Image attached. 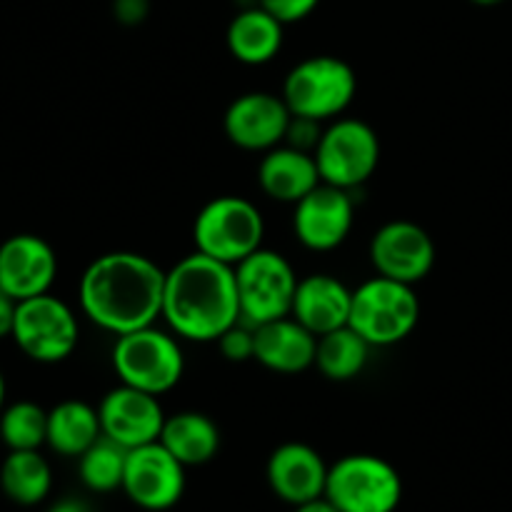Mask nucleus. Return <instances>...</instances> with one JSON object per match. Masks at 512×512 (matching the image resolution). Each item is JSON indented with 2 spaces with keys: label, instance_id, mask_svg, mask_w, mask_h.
<instances>
[{
  "label": "nucleus",
  "instance_id": "f257e3e1",
  "mask_svg": "<svg viewBox=\"0 0 512 512\" xmlns=\"http://www.w3.org/2000/svg\"><path fill=\"white\" fill-rule=\"evenodd\" d=\"M163 290L165 270L153 258L115 250L83 270L78 300L90 323L118 338L163 318Z\"/></svg>",
  "mask_w": 512,
  "mask_h": 512
},
{
  "label": "nucleus",
  "instance_id": "f03ea898",
  "mask_svg": "<svg viewBox=\"0 0 512 512\" xmlns=\"http://www.w3.org/2000/svg\"><path fill=\"white\" fill-rule=\"evenodd\" d=\"M163 320L180 340L218 343L240 323L235 268L203 253H190L165 270Z\"/></svg>",
  "mask_w": 512,
  "mask_h": 512
},
{
  "label": "nucleus",
  "instance_id": "7ed1b4c3",
  "mask_svg": "<svg viewBox=\"0 0 512 512\" xmlns=\"http://www.w3.org/2000/svg\"><path fill=\"white\" fill-rule=\"evenodd\" d=\"M113 370L118 380L150 395H165L183 380L185 355L173 330L155 325L115 338Z\"/></svg>",
  "mask_w": 512,
  "mask_h": 512
},
{
  "label": "nucleus",
  "instance_id": "20e7f679",
  "mask_svg": "<svg viewBox=\"0 0 512 512\" xmlns=\"http://www.w3.org/2000/svg\"><path fill=\"white\" fill-rule=\"evenodd\" d=\"M193 240L198 253L235 268L248 255L263 248V213L253 200L240 195H218L195 215Z\"/></svg>",
  "mask_w": 512,
  "mask_h": 512
},
{
  "label": "nucleus",
  "instance_id": "39448f33",
  "mask_svg": "<svg viewBox=\"0 0 512 512\" xmlns=\"http://www.w3.org/2000/svg\"><path fill=\"white\" fill-rule=\"evenodd\" d=\"M420 323V298L415 285L398 280L375 278L365 280L353 290L350 328L363 335L373 348H390L413 335Z\"/></svg>",
  "mask_w": 512,
  "mask_h": 512
},
{
  "label": "nucleus",
  "instance_id": "423d86ee",
  "mask_svg": "<svg viewBox=\"0 0 512 512\" xmlns=\"http://www.w3.org/2000/svg\"><path fill=\"white\" fill-rule=\"evenodd\" d=\"M358 93V75L338 55H310L290 68L283 83V100L290 113L318 123L335 120L350 108Z\"/></svg>",
  "mask_w": 512,
  "mask_h": 512
},
{
  "label": "nucleus",
  "instance_id": "0eeeda50",
  "mask_svg": "<svg viewBox=\"0 0 512 512\" xmlns=\"http://www.w3.org/2000/svg\"><path fill=\"white\" fill-rule=\"evenodd\" d=\"M325 498L340 512H395L403 500V478L378 455H345L330 465Z\"/></svg>",
  "mask_w": 512,
  "mask_h": 512
},
{
  "label": "nucleus",
  "instance_id": "6e6552de",
  "mask_svg": "<svg viewBox=\"0 0 512 512\" xmlns=\"http://www.w3.org/2000/svg\"><path fill=\"white\" fill-rule=\"evenodd\" d=\"M240 320L253 328L270 320L288 318L293 310L298 275L283 253L270 248L255 250L235 265Z\"/></svg>",
  "mask_w": 512,
  "mask_h": 512
},
{
  "label": "nucleus",
  "instance_id": "1a4fd4ad",
  "mask_svg": "<svg viewBox=\"0 0 512 512\" xmlns=\"http://www.w3.org/2000/svg\"><path fill=\"white\" fill-rule=\"evenodd\" d=\"M25 358L43 365H55L75 353L80 340L78 315L58 295L45 293L20 300L15 308L13 335Z\"/></svg>",
  "mask_w": 512,
  "mask_h": 512
},
{
  "label": "nucleus",
  "instance_id": "9d476101",
  "mask_svg": "<svg viewBox=\"0 0 512 512\" xmlns=\"http://www.w3.org/2000/svg\"><path fill=\"white\" fill-rule=\"evenodd\" d=\"M320 180L343 190L368 183L380 165V138L365 120L335 118L315 148Z\"/></svg>",
  "mask_w": 512,
  "mask_h": 512
},
{
  "label": "nucleus",
  "instance_id": "9b49d317",
  "mask_svg": "<svg viewBox=\"0 0 512 512\" xmlns=\"http://www.w3.org/2000/svg\"><path fill=\"white\" fill-rule=\"evenodd\" d=\"M123 490L138 508L163 512L175 508L185 493V465L160 440L128 450Z\"/></svg>",
  "mask_w": 512,
  "mask_h": 512
},
{
  "label": "nucleus",
  "instance_id": "f8f14e48",
  "mask_svg": "<svg viewBox=\"0 0 512 512\" xmlns=\"http://www.w3.org/2000/svg\"><path fill=\"white\" fill-rule=\"evenodd\" d=\"M435 258L438 250L433 238L413 220H390L375 230L370 240V263L375 273L398 283L415 285L428 278Z\"/></svg>",
  "mask_w": 512,
  "mask_h": 512
},
{
  "label": "nucleus",
  "instance_id": "ddd939ff",
  "mask_svg": "<svg viewBox=\"0 0 512 512\" xmlns=\"http://www.w3.org/2000/svg\"><path fill=\"white\" fill-rule=\"evenodd\" d=\"M293 113L283 95L250 90L238 95L223 115V130L230 143L248 153H268L285 143Z\"/></svg>",
  "mask_w": 512,
  "mask_h": 512
},
{
  "label": "nucleus",
  "instance_id": "4468645a",
  "mask_svg": "<svg viewBox=\"0 0 512 512\" xmlns=\"http://www.w3.org/2000/svg\"><path fill=\"white\" fill-rule=\"evenodd\" d=\"M355 223V203L350 190L320 183L295 203L293 230L300 245L313 253H330L348 240Z\"/></svg>",
  "mask_w": 512,
  "mask_h": 512
},
{
  "label": "nucleus",
  "instance_id": "2eb2a0df",
  "mask_svg": "<svg viewBox=\"0 0 512 512\" xmlns=\"http://www.w3.org/2000/svg\"><path fill=\"white\" fill-rule=\"evenodd\" d=\"M98 415L105 438L123 445L125 450L160 440L165 418H168L163 413L158 395H150L145 390L130 388L123 383L105 393V398L98 405Z\"/></svg>",
  "mask_w": 512,
  "mask_h": 512
},
{
  "label": "nucleus",
  "instance_id": "dca6fc26",
  "mask_svg": "<svg viewBox=\"0 0 512 512\" xmlns=\"http://www.w3.org/2000/svg\"><path fill=\"white\" fill-rule=\"evenodd\" d=\"M55 278L58 255L45 238L18 233L0 243V290L15 303L50 293Z\"/></svg>",
  "mask_w": 512,
  "mask_h": 512
},
{
  "label": "nucleus",
  "instance_id": "f3484780",
  "mask_svg": "<svg viewBox=\"0 0 512 512\" xmlns=\"http://www.w3.org/2000/svg\"><path fill=\"white\" fill-rule=\"evenodd\" d=\"M328 470L323 455L305 443H283L270 453L268 485L280 500L295 505H303L308 500L323 498L325 485H328Z\"/></svg>",
  "mask_w": 512,
  "mask_h": 512
},
{
  "label": "nucleus",
  "instance_id": "a211bd4d",
  "mask_svg": "<svg viewBox=\"0 0 512 512\" xmlns=\"http://www.w3.org/2000/svg\"><path fill=\"white\" fill-rule=\"evenodd\" d=\"M353 290L330 273H313L298 280L293 298V315L313 335L333 333L350 323Z\"/></svg>",
  "mask_w": 512,
  "mask_h": 512
},
{
  "label": "nucleus",
  "instance_id": "6ab92c4d",
  "mask_svg": "<svg viewBox=\"0 0 512 512\" xmlns=\"http://www.w3.org/2000/svg\"><path fill=\"white\" fill-rule=\"evenodd\" d=\"M315 350H318V335L310 333L293 315L255 328V360L270 373H305L315 365Z\"/></svg>",
  "mask_w": 512,
  "mask_h": 512
},
{
  "label": "nucleus",
  "instance_id": "aec40b11",
  "mask_svg": "<svg viewBox=\"0 0 512 512\" xmlns=\"http://www.w3.org/2000/svg\"><path fill=\"white\" fill-rule=\"evenodd\" d=\"M258 183L268 198L295 205L323 180L313 153L283 143L263 153L258 165Z\"/></svg>",
  "mask_w": 512,
  "mask_h": 512
},
{
  "label": "nucleus",
  "instance_id": "412c9836",
  "mask_svg": "<svg viewBox=\"0 0 512 512\" xmlns=\"http://www.w3.org/2000/svg\"><path fill=\"white\" fill-rule=\"evenodd\" d=\"M285 40V23H280L263 5L253 3L238 10L228 25L225 43L230 55L243 65H265L280 53Z\"/></svg>",
  "mask_w": 512,
  "mask_h": 512
},
{
  "label": "nucleus",
  "instance_id": "4be33fe9",
  "mask_svg": "<svg viewBox=\"0 0 512 512\" xmlns=\"http://www.w3.org/2000/svg\"><path fill=\"white\" fill-rule=\"evenodd\" d=\"M160 443L185 465H205L218 455L220 450V428L210 415L198 410H183L165 418Z\"/></svg>",
  "mask_w": 512,
  "mask_h": 512
},
{
  "label": "nucleus",
  "instance_id": "5701e85b",
  "mask_svg": "<svg viewBox=\"0 0 512 512\" xmlns=\"http://www.w3.org/2000/svg\"><path fill=\"white\" fill-rule=\"evenodd\" d=\"M103 435L100 415L83 400H63L48 410V448L63 458H80Z\"/></svg>",
  "mask_w": 512,
  "mask_h": 512
},
{
  "label": "nucleus",
  "instance_id": "b1692460",
  "mask_svg": "<svg viewBox=\"0 0 512 512\" xmlns=\"http://www.w3.org/2000/svg\"><path fill=\"white\" fill-rule=\"evenodd\" d=\"M53 488V470L40 450H10L0 465V490L15 505L33 508L43 503Z\"/></svg>",
  "mask_w": 512,
  "mask_h": 512
},
{
  "label": "nucleus",
  "instance_id": "393cba45",
  "mask_svg": "<svg viewBox=\"0 0 512 512\" xmlns=\"http://www.w3.org/2000/svg\"><path fill=\"white\" fill-rule=\"evenodd\" d=\"M373 345L355 333L350 325L333 330L318 338V350H315V368L320 375L333 383H348L358 378L365 370Z\"/></svg>",
  "mask_w": 512,
  "mask_h": 512
},
{
  "label": "nucleus",
  "instance_id": "a878e982",
  "mask_svg": "<svg viewBox=\"0 0 512 512\" xmlns=\"http://www.w3.org/2000/svg\"><path fill=\"white\" fill-rule=\"evenodd\" d=\"M125 460H128V450L100 435L78 458V475L85 488L93 493H113L123 488Z\"/></svg>",
  "mask_w": 512,
  "mask_h": 512
},
{
  "label": "nucleus",
  "instance_id": "bb28decb",
  "mask_svg": "<svg viewBox=\"0 0 512 512\" xmlns=\"http://www.w3.org/2000/svg\"><path fill=\"white\" fill-rule=\"evenodd\" d=\"M0 433L8 450H40L48 443V410L33 400L5 405L0 413Z\"/></svg>",
  "mask_w": 512,
  "mask_h": 512
},
{
  "label": "nucleus",
  "instance_id": "cd10ccee",
  "mask_svg": "<svg viewBox=\"0 0 512 512\" xmlns=\"http://www.w3.org/2000/svg\"><path fill=\"white\" fill-rule=\"evenodd\" d=\"M218 348L223 358L230 360V363L255 360V328L240 320V323H235L233 328L220 335Z\"/></svg>",
  "mask_w": 512,
  "mask_h": 512
},
{
  "label": "nucleus",
  "instance_id": "c85d7f7f",
  "mask_svg": "<svg viewBox=\"0 0 512 512\" xmlns=\"http://www.w3.org/2000/svg\"><path fill=\"white\" fill-rule=\"evenodd\" d=\"M320 123L313 118H303V115H293L288 125V133H285V145L290 148L305 150V153H315L320 143Z\"/></svg>",
  "mask_w": 512,
  "mask_h": 512
},
{
  "label": "nucleus",
  "instance_id": "c756f323",
  "mask_svg": "<svg viewBox=\"0 0 512 512\" xmlns=\"http://www.w3.org/2000/svg\"><path fill=\"white\" fill-rule=\"evenodd\" d=\"M258 5H263L268 13H273L280 23H300V20L308 18L315 8L320 5V0H255Z\"/></svg>",
  "mask_w": 512,
  "mask_h": 512
},
{
  "label": "nucleus",
  "instance_id": "7c9ffc66",
  "mask_svg": "<svg viewBox=\"0 0 512 512\" xmlns=\"http://www.w3.org/2000/svg\"><path fill=\"white\" fill-rule=\"evenodd\" d=\"M150 13V0H113V15L123 25H140Z\"/></svg>",
  "mask_w": 512,
  "mask_h": 512
},
{
  "label": "nucleus",
  "instance_id": "2f4dec72",
  "mask_svg": "<svg viewBox=\"0 0 512 512\" xmlns=\"http://www.w3.org/2000/svg\"><path fill=\"white\" fill-rule=\"evenodd\" d=\"M15 308H18V303H15V300L10 298L5 290H0V340L10 338V335H13Z\"/></svg>",
  "mask_w": 512,
  "mask_h": 512
},
{
  "label": "nucleus",
  "instance_id": "473e14b6",
  "mask_svg": "<svg viewBox=\"0 0 512 512\" xmlns=\"http://www.w3.org/2000/svg\"><path fill=\"white\" fill-rule=\"evenodd\" d=\"M293 512H340V510L335 508V505L323 495V498H315V500H308V503H303V505H295Z\"/></svg>",
  "mask_w": 512,
  "mask_h": 512
},
{
  "label": "nucleus",
  "instance_id": "72a5a7b5",
  "mask_svg": "<svg viewBox=\"0 0 512 512\" xmlns=\"http://www.w3.org/2000/svg\"><path fill=\"white\" fill-rule=\"evenodd\" d=\"M48 512H90V508L85 503H80V500L65 498V500H58L55 505H50Z\"/></svg>",
  "mask_w": 512,
  "mask_h": 512
},
{
  "label": "nucleus",
  "instance_id": "f704fd0d",
  "mask_svg": "<svg viewBox=\"0 0 512 512\" xmlns=\"http://www.w3.org/2000/svg\"><path fill=\"white\" fill-rule=\"evenodd\" d=\"M5 398H8V383H5V375L3 370H0V413H3L5 408Z\"/></svg>",
  "mask_w": 512,
  "mask_h": 512
},
{
  "label": "nucleus",
  "instance_id": "c9c22d12",
  "mask_svg": "<svg viewBox=\"0 0 512 512\" xmlns=\"http://www.w3.org/2000/svg\"><path fill=\"white\" fill-rule=\"evenodd\" d=\"M470 3H475V5H483V8H493V5H500V3H505V0H470Z\"/></svg>",
  "mask_w": 512,
  "mask_h": 512
},
{
  "label": "nucleus",
  "instance_id": "e433bc0d",
  "mask_svg": "<svg viewBox=\"0 0 512 512\" xmlns=\"http://www.w3.org/2000/svg\"><path fill=\"white\" fill-rule=\"evenodd\" d=\"M0 445H3V433H0Z\"/></svg>",
  "mask_w": 512,
  "mask_h": 512
}]
</instances>
